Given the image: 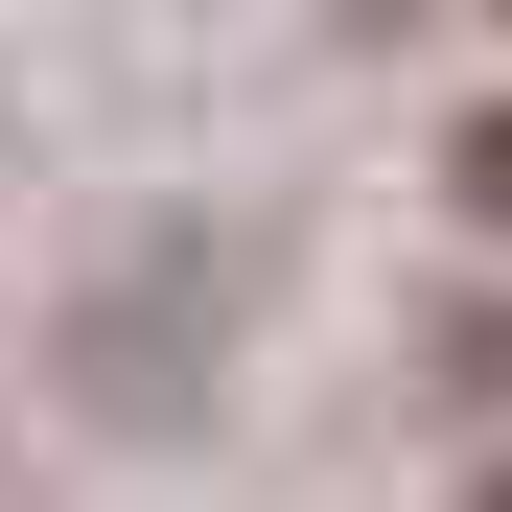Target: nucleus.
<instances>
[{"label":"nucleus","instance_id":"obj_2","mask_svg":"<svg viewBox=\"0 0 512 512\" xmlns=\"http://www.w3.org/2000/svg\"><path fill=\"white\" fill-rule=\"evenodd\" d=\"M489 512H512V489H489Z\"/></svg>","mask_w":512,"mask_h":512},{"label":"nucleus","instance_id":"obj_1","mask_svg":"<svg viewBox=\"0 0 512 512\" xmlns=\"http://www.w3.org/2000/svg\"><path fill=\"white\" fill-rule=\"evenodd\" d=\"M466 210H489V233H512V117H466Z\"/></svg>","mask_w":512,"mask_h":512}]
</instances>
